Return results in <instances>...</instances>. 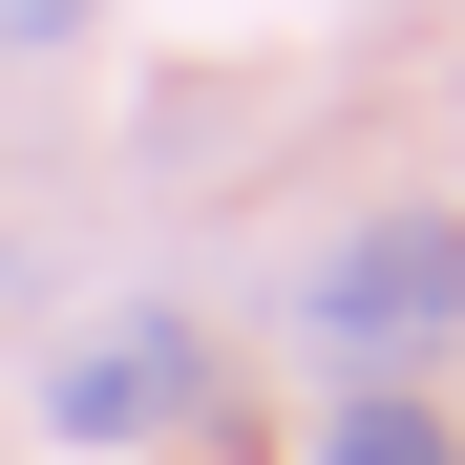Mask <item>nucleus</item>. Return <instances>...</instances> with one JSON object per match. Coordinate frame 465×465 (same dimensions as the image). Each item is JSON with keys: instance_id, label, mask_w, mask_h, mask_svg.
<instances>
[{"instance_id": "f03ea898", "label": "nucleus", "mask_w": 465, "mask_h": 465, "mask_svg": "<svg viewBox=\"0 0 465 465\" xmlns=\"http://www.w3.org/2000/svg\"><path fill=\"white\" fill-rule=\"evenodd\" d=\"M191 402H212L191 318H106V339L43 360V423H64V444H148V423H191Z\"/></svg>"}, {"instance_id": "20e7f679", "label": "nucleus", "mask_w": 465, "mask_h": 465, "mask_svg": "<svg viewBox=\"0 0 465 465\" xmlns=\"http://www.w3.org/2000/svg\"><path fill=\"white\" fill-rule=\"evenodd\" d=\"M0 43H85V0H0Z\"/></svg>"}, {"instance_id": "f257e3e1", "label": "nucleus", "mask_w": 465, "mask_h": 465, "mask_svg": "<svg viewBox=\"0 0 465 465\" xmlns=\"http://www.w3.org/2000/svg\"><path fill=\"white\" fill-rule=\"evenodd\" d=\"M444 318H465V232H444V212H381V232L318 254V339H339V360H423Z\"/></svg>"}, {"instance_id": "7ed1b4c3", "label": "nucleus", "mask_w": 465, "mask_h": 465, "mask_svg": "<svg viewBox=\"0 0 465 465\" xmlns=\"http://www.w3.org/2000/svg\"><path fill=\"white\" fill-rule=\"evenodd\" d=\"M318 465H465V444H444L423 402H339V444H318Z\"/></svg>"}]
</instances>
